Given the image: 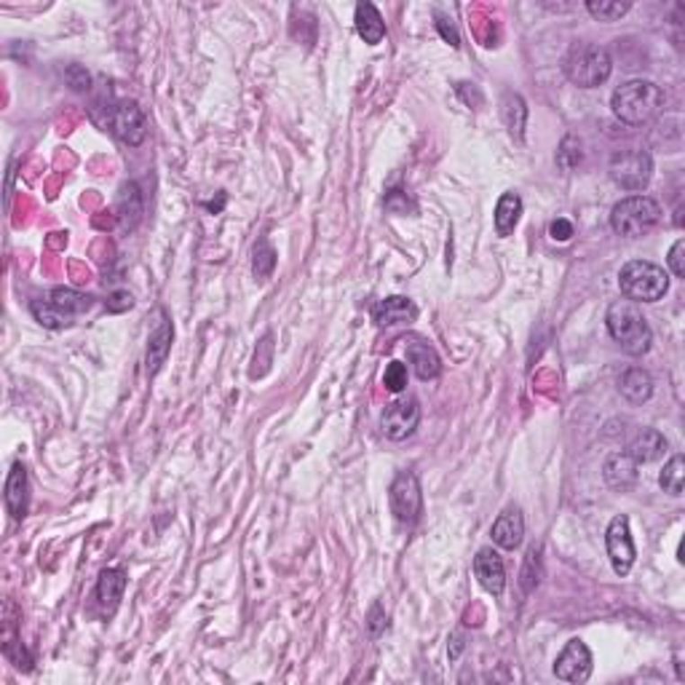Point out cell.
I'll return each mask as SVG.
<instances>
[{"label":"cell","instance_id":"6da1fadb","mask_svg":"<svg viewBox=\"0 0 685 685\" xmlns=\"http://www.w3.org/2000/svg\"><path fill=\"white\" fill-rule=\"evenodd\" d=\"M610 108L613 115L627 123V126H643L648 120H654L664 108V92L654 84V81H627L621 84L613 97H610Z\"/></svg>","mask_w":685,"mask_h":685},{"label":"cell","instance_id":"7a4b0ae2","mask_svg":"<svg viewBox=\"0 0 685 685\" xmlns=\"http://www.w3.org/2000/svg\"><path fill=\"white\" fill-rule=\"evenodd\" d=\"M608 333L610 338L621 345L624 353L629 356H643L648 353L651 342H654V333L648 327V319L643 316V311L637 308V303L632 300H618L608 308L605 316Z\"/></svg>","mask_w":685,"mask_h":685},{"label":"cell","instance_id":"3957f363","mask_svg":"<svg viewBox=\"0 0 685 685\" xmlns=\"http://www.w3.org/2000/svg\"><path fill=\"white\" fill-rule=\"evenodd\" d=\"M618 287L632 303H656L670 292V273L648 260H629L618 273Z\"/></svg>","mask_w":685,"mask_h":685},{"label":"cell","instance_id":"277c9868","mask_svg":"<svg viewBox=\"0 0 685 685\" xmlns=\"http://www.w3.org/2000/svg\"><path fill=\"white\" fill-rule=\"evenodd\" d=\"M613 73V59L602 46L594 43H578L573 46L568 59H565V76L568 81L581 86V89H594L602 86Z\"/></svg>","mask_w":685,"mask_h":685},{"label":"cell","instance_id":"5b68a950","mask_svg":"<svg viewBox=\"0 0 685 685\" xmlns=\"http://www.w3.org/2000/svg\"><path fill=\"white\" fill-rule=\"evenodd\" d=\"M662 220V207L648 196H629L618 201L610 212V228L618 236L637 238L651 228H656Z\"/></svg>","mask_w":685,"mask_h":685},{"label":"cell","instance_id":"8992f818","mask_svg":"<svg viewBox=\"0 0 685 685\" xmlns=\"http://www.w3.org/2000/svg\"><path fill=\"white\" fill-rule=\"evenodd\" d=\"M610 180L624 191H643L654 177V158L645 150H618L608 164Z\"/></svg>","mask_w":685,"mask_h":685},{"label":"cell","instance_id":"52a82bcc","mask_svg":"<svg viewBox=\"0 0 685 685\" xmlns=\"http://www.w3.org/2000/svg\"><path fill=\"white\" fill-rule=\"evenodd\" d=\"M388 501H391V512L399 522L405 525H415L423 514V493H421V482L413 471H402L388 490Z\"/></svg>","mask_w":685,"mask_h":685},{"label":"cell","instance_id":"ba28073f","mask_svg":"<svg viewBox=\"0 0 685 685\" xmlns=\"http://www.w3.org/2000/svg\"><path fill=\"white\" fill-rule=\"evenodd\" d=\"M421 423V405L415 396H402L396 402H391L380 418V429L386 434V440L391 442H402L407 440Z\"/></svg>","mask_w":685,"mask_h":685},{"label":"cell","instance_id":"9c48e42d","mask_svg":"<svg viewBox=\"0 0 685 685\" xmlns=\"http://www.w3.org/2000/svg\"><path fill=\"white\" fill-rule=\"evenodd\" d=\"M605 547H608V557H610V565L616 575H627L635 565V541H632V533H629V520L624 514L613 517L610 525H608V533H605Z\"/></svg>","mask_w":685,"mask_h":685},{"label":"cell","instance_id":"30bf717a","mask_svg":"<svg viewBox=\"0 0 685 685\" xmlns=\"http://www.w3.org/2000/svg\"><path fill=\"white\" fill-rule=\"evenodd\" d=\"M105 126L113 131L115 137L126 145H139L145 139V113L139 111L137 102H118L108 111V118H105Z\"/></svg>","mask_w":685,"mask_h":685},{"label":"cell","instance_id":"8fae6325","mask_svg":"<svg viewBox=\"0 0 685 685\" xmlns=\"http://www.w3.org/2000/svg\"><path fill=\"white\" fill-rule=\"evenodd\" d=\"M555 675L565 683H586L592 678V651L586 643L571 640L555 662Z\"/></svg>","mask_w":685,"mask_h":685},{"label":"cell","instance_id":"7c38bea8","mask_svg":"<svg viewBox=\"0 0 685 685\" xmlns=\"http://www.w3.org/2000/svg\"><path fill=\"white\" fill-rule=\"evenodd\" d=\"M490 536H493V544L506 549V552L520 549V544L525 538V517H522V512L517 506H509L506 512H501L498 520L490 528Z\"/></svg>","mask_w":685,"mask_h":685},{"label":"cell","instance_id":"4fadbf2b","mask_svg":"<svg viewBox=\"0 0 685 685\" xmlns=\"http://www.w3.org/2000/svg\"><path fill=\"white\" fill-rule=\"evenodd\" d=\"M474 575L476 581L482 583L485 592L490 594H503V586H506V568H503V560L495 549H479L476 557H474Z\"/></svg>","mask_w":685,"mask_h":685},{"label":"cell","instance_id":"5bb4252c","mask_svg":"<svg viewBox=\"0 0 685 685\" xmlns=\"http://www.w3.org/2000/svg\"><path fill=\"white\" fill-rule=\"evenodd\" d=\"M372 319L378 327H396V325H410L418 319V306L410 300V298H402V295H394V298H386L380 303H375L372 308Z\"/></svg>","mask_w":685,"mask_h":685},{"label":"cell","instance_id":"9a60e30c","mask_svg":"<svg viewBox=\"0 0 685 685\" xmlns=\"http://www.w3.org/2000/svg\"><path fill=\"white\" fill-rule=\"evenodd\" d=\"M172 338H174L172 322L164 311H158V322H156L150 341H147V375H156L164 367L169 348H172Z\"/></svg>","mask_w":685,"mask_h":685},{"label":"cell","instance_id":"2e32d148","mask_svg":"<svg viewBox=\"0 0 685 685\" xmlns=\"http://www.w3.org/2000/svg\"><path fill=\"white\" fill-rule=\"evenodd\" d=\"M405 342H407V359H410L415 375H418L421 380H434V378H440L442 361H440L437 351L426 341H421V338H407Z\"/></svg>","mask_w":685,"mask_h":685},{"label":"cell","instance_id":"e0dca14e","mask_svg":"<svg viewBox=\"0 0 685 685\" xmlns=\"http://www.w3.org/2000/svg\"><path fill=\"white\" fill-rule=\"evenodd\" d=\"M27 468L22 463H13L8 482H5V509L13 520H22L27 514Z\"/></svg>","mask_w":685,"mask_h":685},{"label":"cell","instance_id":"ac0fdd59","mask_svg":"<svg viewBox=\"0 0 685 685\" xmlns=\"http://www.w3.org/2000/svg\"><path fill=\"white\" fill-rule=\"evenodd\" d=\"M637 466L640 463H635L632 458L627 456V453H616V456H610L605 460V466H602V476H605V482L613 487V490H629L635 482H637Z\"/></svg>","mask_w":685,"mask_h":685},{"label":"cell","instance_id":"d6986e66","mask_svg":"<svg viewBox=\"0 0 685 685\" xmlns=\"http://www.w3.org/2000/svg\"><path fill=\"white\" fill-rule=\"evenodd\" d=\"M353 22H356V32H359V38L367 43V46H378L380 40H383V35H386V22H383V16H380V11L372 5V3H359L356 5V16H353Z\"/></svg>","mask_w":685,"mask_h":685},{"label":"cell","instance_id":"ffe728a7","mask_svg":"<svg viewBox=\"0 0 685 685\" xmlns=\"http://www.w3.org/2000/svg\"><path fill=\"white\" fill-rule=\"evenodd\" d=\"M664 453H667V440H664V434L656 431V429H643V431L632 440V445H629V450H627V456L632 458L635 463H654V460H659Z\"/></svg>","mask_w":685,"mask_h":685},{"label":"cell","instance_id":"44dd1931","mask_svg":"<svg viewBox=\"0 0 685 685\" xmlns=\"http://www.w3.org/2000/svg\"><path fill=\"white\" fill-rule=\"evenodd\" d=\"M618 391H621V396H624L629 405H643V402H648L651 394H654V380H651V375H648L645 369L632 367V369H627V372L621 375Z\"/></svg>","mask_w":685,"mask_h":685},{"label":"cell","instance_id":"7402d4cb","mask_svg":"<svg viewBox=\"0 0 685 685\" xmlns=\"http://www.w3.org/2000/svg\"><path fill=\"white\" fill-rule=\"evenodd\" d=\"M123 589H126V573L118 571V568H108V571L100 573L97 600H100L105 613H115V608H118V602L123 597Z\"/></svg>","mask_w":685,"mask_h":685},{"label":"cell","instance_id":"603a6c76","mask_svg":"<svg viewBox=\"0 0 685 685\" xmlns=\"http://www.w3.org/2000/svg\"><path fill=\"white\" fill-rule=\"evenodd\" d=\"M501 118L506 123V129L512 131L514 139H522L525 134V123H528V108H525V100L520 94H503L501 100Z\"/></svg>","mask_w":685,"mask_h":685},{"label":"cell","instance_id":"cb8c5ba5","mask_svg":"<svg viewBox=\"0 0 685 685\" xmlns=\"http://www.w3.org/2000/svg\"><path fill=\"white\" fill-rule=\"evenodd\" d=\"M520 215H522V199L517 193H503L498 199V207H495V230H498V236L514 233L517 223H520Z\"/></svg>","mask_w":685,"mask_h":685},{"label":"cell","instance_id":"d4e9b609","mask_svg":"<svg viewBox=\"0 0 685 685\" xmlns=\"http://www.w3.org/2000/svg\"><path fill=\"white\" fill-rule=\"evenodd\" d=\"M118 212H120V220H123V228H134L139 223V215H142V199H139V188L134 182L123 185L120 193H118Z\"/></svg>","mask_w":685,"mask_h":685},{"label":"cell","instance_id":"484cf974","mask_svg":"<svg viewBox=\"0 0 685 685\" xmlns=\"http://www.w3.org/2000/svg\"><path fill=\"white\" fill-rule=\"evenodd\" d=\"M51 303H54L59 311H65V314L76 316V314H86V311H92L94 298L81 295V292H76V289H62V287H57V289L51 292Z\"/></svg>","mask_w":685,"mask_h":685},{"label":"cell","instance_id":"4316f807","mask_svg":"<svg viewBox=\"0 0 685 685\" xmlns=\"http://www.w3.org/2000/svg\"><path fill=\"white\" fill-rule=\"evenodd\" d=\"M30 311H32V316H35L43 327H49V330H65V327L73 325V316L65 314V311H59L51 300H46V303L32 300Z\"/></svg>","mask_w":685,"mask_h":685},{"label":"cell","instance_id":"83f0119b","mask_svg":"<svg viewBox=\"0 0 685 685\" xmlns=\"http://www.w3.org/2000/svg\"><path fill=\"white\" fill-rule=\"evenodd\" d=\"M252 254H254V257H252V273H254V279L265 281V279L273 273V268H276V249L271 246L268 238H260V241L254 244V252H252Z\"/></svg>","mask_w":685,"mask_h":685},{"label":"cell","instance_id":"f1b7e54d","mask_svg":"<svg viewBox=\"0 0 685 685\" xmlns=\"http://www.w3.org/2000/svg\"><path fill=\"white\" fill-rule=\"evenodd\" d=\"M659 485L664 493L670 495H683V485H685V458L683 456H672V460L664 466V471L659 474Z\"/></svg>","mask_w":685,"mask_h":685},{"label":"cell","instance_id":"f546056e","mask_svg":"<svg viewBox=\"0 0 685 685\" xmlns=\"http://www.w3.org/2000/svg\"><path fill=\"white\" fill-rule=\"evenodd\" d=\"M632 8V3H621V0H589L586 11L597 19V22H618L627 11Z\"/></svg>","mask_w":685,"mask_h":685},{"label":"cell","instance_id":"4dcf8cb0","mask_svg":"<svg viewBox=\"0 0 685 685\" xmlns=\"http://www.w3.org/2000/svg\"><path fill=\"white\" fill-rule=\"evenodd\" d=\"M557 164L565 169V172H571L575 169L578 164H581V142L568 134L565 139H563V145H560V150H557Z\"/></svg>","mask_w":685,"mask_h":685},{"label":"cell","instance_id":"1f68e13d","mask_svg":"<svg viewBox=\"0 0 685 685\" xmlns=\"http://www.w3.org/2000/svg\"><path fill=\"white\" fill-rule=\"evenodd\" d=\"M383 386H386V391H391V394L405 391V386H407V367H405L402 361H391V364L386 367Z\"/></svg>","mask_w":685,"mask_h":685},{"label":"cell","instance_id":"d6a6232c","mask_svg":"<svg viewBox=\"0 0 685 685\" xmlns=\"http://www.w3.org/2000/svg\"><path fill=\"white\" fill-rule=\"evenodd\" d=\"M386 627H388L386 610H383V605H380V602H375V605L369 608V616H367V629H369V635H372V637H380V635L386 632Z\"/></svg>","mask_w":685,"mask_h":685},{"label":"cell","instance_id":"836d02e7","mask_svg":"<svg viewBox=\"0 0 685 685\" xmlns=\"http://www.w3.org/2000/svg\"><path fill=\"white\" fill-rule=\"evenodd\" d=\"M667 262H670V271H672V276H675V279H685V241L683 238H678V241H675V246L670 249Z\"/></svg>","mask_w":685,"mask_h":685},{"label":"cell","instance_id":"e575fe53","mask_svg":"<svg viewBox=\"0 0 685 685\" xmlns=\"http://www.w3.org/2000/svg\"><path fill=\"white\" fill-rule=\"evenodd\" d=\"M131 306H134V298H131L129 292H113V295L108 298V311H111V314L129 311Z\"/></svg>","mask_w":685,"mask_h":685},{"label":"cell","instance_id":"d590c367","mask_svg":"<svg viewBox=\"0 0 685 685\" xmlns=\"http://www.w3.org/2000/svg\"><path fill=\"white\" fill-rule=\"evenodd\" d=\"M65 78L70 81V86L76 89V92H84V89H89V73L84 70V67H70L67 73H65Z\"/></svg>","mask_w":685,"mask_h":685},{"label":"cell","instance_id":"8d00e7d4","mask_svg":"<svg viewBox=\"0 0 685 685\" xmlns=\"http://www.w3.org/2000/svg\"><path fill=\"white\" fill-rule=\"evenodd\" d=\"M386 209L399 212V215H407L410 201L405 199V193H402V191H391V193H388V199H386Z\"/></svg>","mask_w":685,"mask_h":685},{"label":"cell","instance_id":"74e56055","mask_svg":"<svg viewBox=\"0 0 685 685\" xmlns=\"http://www.w3.org/2000/svg\"><path fill=\"white\" fill-rule=\"evenodd\" d=\"M549 236L555 238V241H571L573 238V226L568 220H555L552 226H549Z\"/></svg>","mask_w":685,"mask_h":685},{"label":"cell","instance_id":"f35d334b","mask_svg":"<svg viewBox=\"0 0 685 685\" xmlns=\"http://www.w3.org/2000/svg\"><path fill=\"white\" fill-rule=\"evenodd\" d=\"M437 30L442 32V38L453 46V49H458L460 46V38H458V32L453 30V24H448V19H442V16H437Z\"/></svg>","mask_w":685,"mask_h":685},{"label":"cell","instance_id":"ab89813d","mask_svg":"<svg viewBox=\"0 0 685 685\" xmlns=\"http://www.w3.org/2000/svg\"><path fill=\"white\" fill-rule=\"evenodd\" d=\"M460 651H463V640H460L458 635H453V645L448 648V654H450V662H456L458 656H460Z\"/></svg>","mask_w":685,"mask_h":685},{"label":"cell","instance_id":"60d3db41","mask_svg":"<svg viewBox=\"0 0 685 685\" xmlns=\"http://www.w3.org/2000/svg\"><path fill=\"white\" fill-rule=\"evenodd\" d=\"M223 207H226V196H223V199H220L218 204H215V201H212V204H207V209H209L212 215H218V212H220Z\"/></svg>","mask_w":685,"mask_h":685}]
</instances>
